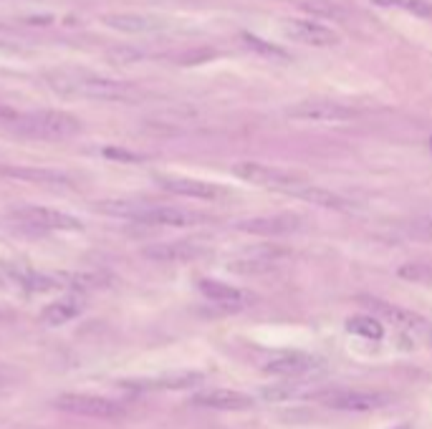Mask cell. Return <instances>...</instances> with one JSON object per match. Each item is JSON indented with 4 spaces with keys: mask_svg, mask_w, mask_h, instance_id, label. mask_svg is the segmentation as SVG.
Returning <instances> with one entry per match:
<instances>
[{
    "mask_svg": "<svg viewBox=\"0 0 432 429\" xmlns=\"http://www.w3.org/2000/svg\"><path fill=\"white\" fill-rule=\"evenodd\" d=\"M45 81L56 94L63 97H84V99H99V102H122L129 104L142 97V91L126 81L104 79V76L86 74V71H53L45 74Z\"/></svg>",
    "mask_w": 432,
    "mask_h": 429,
    "instance_id": "6da1fadb",
    "label": "cell"
},
{
    "mask_svg": "<svg viewBox=\"0 0 432 429\" xmlns=\"http://www.w3.org/2000/svg\"><path fill=\"white\" fill-rule=\"evenodd\" d=\"M21 134L31 136V139H48V141H61L76 136L84 124L81 119L68 112H56V109H40V112H28L13 121Z\"/></svg>",
    "mask_w": 432,
    "mask_h": 429,
    "instance_id": "7a4b0ae2",
    "label": "cell"
},
{
    "mask_svg": "<svg viewBox=\"0 0 432 429\" xmlns=\"http://www.w3.org/2000/svg\"><path fill=\"white\" fill-rule=\"evenodd\" d=\"M233 175L240 177L243 182L258 185L263 190H273V192L288 195L296 185L306 182L308 177H303L301 172H291L284 167H273V164H261V162H238L233 167Z\"/></svg>",
    "mask_w": 432,
    "mask_h": 429,
    "instance_id": "3957f363",
    "label": "cell"
},
{
    "mask_svg": "<svg viewBox=\"0 0 432 429\" xmlns=\"http://www.w3.org/2000/svg\"><path fill=\"white\" fill-rule=\"evenodd\" d=\"M329 409L336 412H352V414H369L379 412V409L389 407L394 396L389 391H377V389H331L321 396Z\"/></svg>",
    "mask_w": 432,
    "mask_h": 429,
    "instance_id": "277c9868",
    "label": "cell"
},
{
    "mask_svg": "<svg viewBox=\"0 0 432 429\" xmlns=\"http://www.w3.org/2000/svg\"><path fill=\"white\" fill-rule=\"evenodd\" d=\"M53 407L66 414L91 417V419H119L126 414V407L122 401L109 399V396H97V394H58L56 399H53Z\"/></svg>",
    "mask_w": 432,
    "mask_h": 429,
    "instance_id": "5b68a950",
    "label": "cell"
},
{
    "mask_svg": "<svg viewBox=\"0 0 432 429\" xmlns=\"http://www.w3.org/2000/svg\"><path fill=\"white\" fill-rule=\"evenodd\" d=\"M11 217L21 222L23 227L33 230H61V232H76L84 230V222L68 212H58L51 207H38V205H23V207L11 210Z\"/></svg>",
    "mask_w": 432,
    "mask_h": 429,
    "instance_id": "8992f818",
    "label": "cell"
},
{
    "mask_svg": "<svg viewBox=\"0 0 432 429\" xmlns=\"http://www.w3.org/2000/svg\"><path fill=\"white\" fill-rule=\"evenodd\" d=\"M129 220L139 222V225H152V227H190V225L205 222V214L190 212V210H180V207H167V205L131 202Z\"/></svg>",
    "mask_w": 432,
    "mask_h": 429,
    "instance_id": "52a82bcc",
    "label": "cell"
},
{
    "mask_svg": "<svg viewBox=\"0 0 432 429\" xmlns=\"http://www.w3.org/2000/svg\"><path fill=\"white\" fill-rule=\"evenodd\" d=\"M359 109L339 102H301L288 109L291 119H301V121H316V124H344L359 119Z\"/></svg>",
    "mask_w": 432,
    "mask_h": 429,
    "instance_id": "ba28073f",
    "label": "cell"
},
{
    "mask_svg": "<svg viewBox=\"0 0 432 429\" xmlns=\"http://www.w3.org/2000/svg\"><path fill=\"white\" fill-rule=\"evenodd\" d=\"M359 300H362L364 305H369L374 316L387 318V321L394 323V326L402 328V331H409V333H432V323L427 321L425 316H420V313L404 308V305L389 303V300L374 298V295H362Z\"/></svg>",
    "mask_w": 432,
    "mask_h": 429,
    "instance_id": "9c48e42d",
    "label": "cell"
},
{
    "mask_svg": "<svg viewBox=\"0 0 432 429\" xmlns=\"http://www.w3.org/2000/svg\"><path fill=\"white\" fill-rule=\"evenodd\" d=\"M321 366H324V362L313 354H306V351H284V354L271 356L263 364V371L281 379H301Z\"/></svg>",
    "mask_w": 432,
    "mask_h": 429,
    "instance_id": "30bf717a",
    "label": "cell"
},
{
    "mask_svg": "<svg viewBox=\"0 0 432 429\" xmlns=\"http://www.w3.org/2000/svg\"><path fill=\"white\" fill-rule=\"evenodd\" d=\"M284 33L303 45H313V48H331V45L341 43L339 31H334L331 26H324V23L318 21H306V18L284 21Z\"/></svg>",
    "mask_w": 432,
    "mask_h": 429,
    "instance_id": "8fae6325",
    "label": "cell"
},
{
    "mask_svg": "<svg viewBox=\"0 0 432 429\" xmlns=\"http://www.w3.org/2000/svg\"><path fill=\"white\" fill-rule=\"evenodd\" d=\"M195 407L205 409H217V412H245V409L256 407V399L245 391L235 389H210V391H200L193 396Z\"/></svg>",
    "mask_w": 432,
    "mask_h": 429,
    "instance_id": "7c38bea8",
    "label": "cell"
},
{
    "mask_svg": "<svg viewBox=\"0 0 432 429\" xmlns=\"http://www.w3.org/2000/svg\"><path fill=\"white\" fill-rule=\"evenodd\" d=\"M157 182L167 192L190 200H217L225 195V190L220 185H212V182L205 180H193V177H157Z\"/></svg>",
    "mask_w": 432,
    "mask_h": 429,
    "instance_id": "4fadbf2b",
    "label": "cell"
},
{
    "mask_svg": "<svg viewBox=\"0 0 432 429\" xmlns=\"http://www.w3.org/2000/svg\"><path fill=\"white\" fill-rule=\"evenodd\" d=\"M144 258L154 260V263H190L205 255V248L193 240H175V243H157L147 245L142 250Z\"/></svg>",
    "mask_w": 432,
    "mask_h": 429,
    "instance_id": "5bb4252c",
    "label": "cell"
},
{
    "mask_svg": "<svg viewBox=\"0 0 432 429\" xmlns=\"http://www.w3.org/2000/svg\"><path fill=\"white\" fill-rule=\"evenodd\" d=\"M0 175L8 177V180L28 182V185H61V187L74 185V180L66 172L45 170V167H16V164H6V167H0Z\"/></svg>",
    "mask_w": 432,
    "mask_h": 429,
    "instance_id": "9a60e30c",
    "label": "cell"
},
{
    "mask_svg": "<svg viewBox=\"0 0 432 429\" xmlns=\"http://www.w3.org/2000/svg\"><path fill=\"white\" fill-rule=\"evenodd\" d=\"M240 232H250V235H286V232H296L301 227V217L296 214H273V217H250V220H240Z\"/></svg>",
    "mask_w": 432,
    "mask_h": 429,
    "instance_id": "2e32d148",
    "label": "cell"
},
{
    "mask_svg": "<svg viewBox=\"0 0 432 429\" xmlns=\"http://www.w3.org/2000/svg\"><path fill=\"white\" fill-rule=\"evenodd\" d=\"M198 288L207 300L227 305V308H240V305H248L250 300H253L250 298V293H245V290L235 288V286H230V283L212 281V278H202V281L198 283Z\"/></svg>",
    "mask_w": 432,
    "mask_h": 429,
    "instance_id": "e0dca14e",
    "label": "cell"
},
{
    "mask_svg": "<svg viewBox=\"0 0 432 429\" xmlns=\"http://www.w3.org/2000/svg\"><path fill=\"white\" fill-rule=\"evenodd\" d=\"M288 195H291V197L303 200V202L316 205V207H326V210H349V207H352V202H349L347 197H341V195L331 192V190H326V187L313 185L311 180L301 182V185H296Z\"/></svg>",
    "mask_w": 432,
    "mask_h": 429,
    "instance_id": "ac0fdd59",
    "label": "cell"
},
{
    "mask_svg": "<svg viewBox=\"0 0 432 429\" xmlns=\"http://www.w3.org/2000/svg\"><path fill=\"white\" fill-rule=\"evenodd\" d=\"M84 308H86V303L79 298V295H66V298H58V300H53V303L45 305L43 311H40V323H43V326H51V328L63 326V323L74 321L76 316H81Z\"/></svg>",
    "mask_w": 432,
    "mask_h": 429,
    "instance_id": "d6986e66",
    "label": "cell"
},
{
    "mask_svg": "<svg viewBox=\"0 0 432 429\" xmlns=\"http://www.w3.org/2000/svg\"><path fill=\"white\" fill-rule=\"evenodd\" d=\"M202 374L200 371H182V374H165L152 381H126L124 386H134V389H165V391H180V389H195L202 384Z\"/></svg>",
    "mask_w": 432,
    "mask_h": 429,
    "instance_id": "ffe728a7",
    "label": "cell"
},
{
    "mask_svg": "<svg viewBox=\"0 0 432 429\" xmlns=\"http://www.w3.org/2000/svg\"><path fill=\"white\" fill-rule=\"evenodd\" d=\"M104 26L122 31V33H152V31L162 28L165 23L149 16H136V13H112V16H104Z\"/></svg>",
    "mask_w": 432,
    "mask_h": 429,
    "instance_id": "44dd1931",
    "label": "cell"
},
{
    "mask_svg": "<svg viewBox=\"0 0 432 429\" xmlns=\"http://www.w3.org/2000/svg\"><path fill=\"white\" fill-rule=\"evenodd\" d=\"M276 266H279L276 255L266 253V255H253V258H245V260H233L227 268L235 273H243V276H261V273L276 271Z\"/></svg>",
    "mask_w": 432,
    "mask_h": 429,
    "instance_id": "7402d4cb",
    "label": "cell"
},
{
    "mask_svg": "<svg viewBox=\"0 0 432 429\" xmlns=\"http://www.w3.org/2000/svg\"><path fill=\"white\" fill-rule=\"evenodd\" d=\"M347 331L354 336H362L367 341H382L384 339V326L374 316H352L347 318Z\"/></svg>",
    "mask_w": 432,
    "mask_h": 429,
    "instance_id": "603a6c76",
    "label": "cell"
},
{
    "mask_svg": "<svg viewBox=\"0 0 432 429\" xmlns=\"http://www.w3.org/2000/svg\"><path fill=\"white\" fill-rule=\"evenodd\" d=\"M397 276L407 283L432 288V263H404V266H399Z\"/></svg>",
    "mask_w": 432,
    "mask_h": 429,
    "instance_id": "cb8c5ba5",
    "label": "cell"
},
{
    "mask_svg": "<svg viewBox=\"0 0 432 429\" xmlns=\"http://www.w3.org/2000/svg\"><path fill=\"white\" fill-rule=\"evenodd\" d=\"M379 8H399L417 18H432V3L430 0H372Z\"/></svg>",
    "mask_w": 432,
    "mask_h": 429,
    "instance_id": "d4e9b609",
    "label": "cell"
},
{
    "mask_svg": "<svg viewBox=\"0 0 432 429\" xmlns=\"http://www.w3.org/2000/svg\"><path fill=\"white\" fill-rule=\"evenodd\" d=\"M263 399L266 401H286V399H298L303 394L301 384H276V386H263L261 389Z\"/></svg>",
    "mask_w": 432,
    "mask_h": 429,
    "instance_id": "484cf974",
    "label": "cell"
},
{
    "mask_svg": "<svg viewBox=\"0 0 432 429\" xmlns=\"http://www.w3.org/2000/svg\"><path fill=\"white\" fill-rule=\"evenodd\" d=\"M243 40H245V45H248V48H253V51L261 53V56H268V58H288V53H286L284 48L266 43V40H261L258 36L243 33Z\"/></svg>",
    "mask_w": 432,
    "mask_h": 429,
    "instance_id": "4316f807",
    "label": "cell"
},
{
    "mask_svg": "<svg viewBox=\"0 0 432 429\" xmlns=\"http://www.w3.org/2000/svg\"><path fill=\"white\" fill-rule=\"evenodd\" d=\"M104 154H107L109 159H119V162H136V159H142L139 154L126 152V149H117V147H107L104 149Z\"/></svg>",
    "mask_w": 432,
    "mask_h": 429,
    "instance_id": "83f0119b",
    "label": "cell"
},
{
    "mask_svg": "<svg viewBox=\"0 0 432 429\" xmlns=\"http://www.w3.org/2000/svg\"><path fill=\"white\" fill-rule=\"evenodd\" d=\"M109 58L112 61H117V63H129V61H136V58H142V53H136V51H112L109 53Z\"/></svg>",
    "mask_w": 432,
    "mask_h": 429,
    "instance_id": "f1b7e54d",
    "label": "cell"
},
{
    "mask_svg": "<svg viewBox=\"0 0 432 429\" xmlns=\"http://www.w3.org/2000/svg\"><path fill=\"white\" fill-rule=\"evenodd\" d=\"M18 116H21V114H18L13 107H8V104H0V121H8V124H13Z\"/></svg>",
    "mask_w": 432,
    "mask_h": 429,
    "instance_id": "f546056e",
    "label": "cell"
},
{
    "mask_svg": "<svg viewBox=\"0 0 432 429\" xmlns=\"http://www.w3.org/2000/svg\"><path fill=\"white\" fill-rule=\"evenodd\" d=\"M6 43H16V33L11 28H6V26H0V45Z\"/></svg>",
    "mask_w": 432,
    "mask_h": 429,
    "instance_id": "4dcf8cb0",
    "label": "cell"
},
{
    "mask_svg": "<svg viewBox=\"0 0 432 429\" xmlns=\"http://www.w3.org/2000/svg\"><path fill=\"white\" fill-rule=\"evenodd\" d=\"M415 227H417V230H420L425 237H432V217H427L425 222H420V225H415Z\"/></svg>",
    "mask_w": 432,
    "mask_h": 429,
    "instance_id": "1f68e13d",
    "label": "cell"
},
{
    "mask_svg": "<svg viewBox=\"0 0 432 429\" xmlns=\"http://www.w3.org/2000/svg\"><path fill=\"white\" fill-rule=\"evenodd\" d=\"M8 381H11V379H8V374L0 369V389H3V386H8Z\"/></svg>",
    "mask_w": 432,
    "mask_h": 429,
    "instance_id": "d6a6232c",
    "label": "cell"
},
{
    "mask_svg": "<svg viewBox=\"0 0 432 429\" xmlns=\"http://www.w3.org/2000/svg\"><path fill=\"white\" fill-rule=\"evenodd\" d=\"M430 147H432V136H430Z\"/></svg>",
    "mask_w": 432,
    "mask_h": 429,
    "instance_id": "836d02e7",
    "label": "cell"
},
{
    "mask_svg": "<svg viewBox=\"0 0 432 429\" xmlns=\"http://www.w3.org/2000/svg\"><path fill=\"white\" fill-rule=\"evenodd\" d=\"M430 344H432V333H430Z\"/></svg>",
    "mask_w": 432,
    "mask_h": 429,
    "instance_id": "e575fe53",
    "label": "cell"
}]
</instances>
